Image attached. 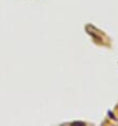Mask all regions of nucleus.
<instances>
[{
	"label": "nucleus",
	"mask_w": 118,
	"mask_h": 126,
	"mask_svg": "<svg viewBox=\"0 0 118 126\" xmlns=\"http://www.w3.org/2000/svg\"><path fill=\"white\" fill-rule=\"evenodd\" d=\"M84 125V123L83 122H74V123H72V125Z\"/></svg>",
	"instance_id": "1"
}]
</instances>
